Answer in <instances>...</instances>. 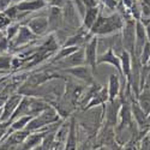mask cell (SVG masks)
Masks as SVG:
<instances>
[{"mask_svg": "<svg viewBox=\"0 0 150 150\" xmlns=\"http://www.w3.org/2000/svg\"><path fill=\"white\" fill-rule=\"evenodd\" d=\"M124 23L125 19L119 12H114L110 16H103L100 13L89 33L93 36H108L120 31L124 27Z\"/></svg>", "mask_w": 150, "mask_h": 150, "instance_id": "obj_1", "label": "cell"}, {"mask_svg": "<svg viewBox=\"0 0 150 150\" xmlns=\"http://www.w3.org/2000/svg\"><path fill=\"white\" fill-rule=\"evenodd\" d=\"M121 35V43L124 51H127L131 55L134 52V42H136V19L129 18L125 19L124 27L120 30Z\"/></svg>", "mask_w": 150, "mask_h": 150, "instance_id": "obj_2", "label": "cell"}, {"mask_svg": "<svg viewBox=\"0 0 150 150\" xmlns=\"http://www.w3.org/2000/svg\"><path fill=\"white\" fill-rule=\"evenodd\" d=\"M121 105H122V101L121 98H119V96L103 105V117H105V121L107 126L115 129L119 120V112H120Z\"/></svg>", "mask_w": 150, "mask_h": 150, "instance_id": "obj_3", "label": "cell"}, {"mask_svg": "<svg viewBox=\"0 0 150 150\" xmlns=\"http://www.w3.org/2000/svg\"><path fill=\"white\" fill-rule=\"evenodd\" d=\"M53 65H54V70H58V71H62V70H66V69H70V67H74V66L85 65L84 48L81 47L78 51L73 52L72 54L67 55L66 58L54 62Z\"/></svg>", "mask_w": 150, "mask_h": 150, "instance_id": "obj_4", "label": "cell"}, {"mask_svg": "<svg viewBox=\"0 0 150 150\" xmlns=\"http://www.w3.org/2000/svg\"><path fill=\"white\" fill-rule=\"evenodd\" d=\"M97 46H98V36H93L91 39L84 45V57H85V65H88L94 74L97 69Z\"/></svg>", "mask_w": 150, "mask_h": 150, "instance_id": "obj_5", "label": "cell"}, {"mask_svg": "<svg viewBox=\"0 0 150 150\" xmlns=\"http://www.w3.org/2000/svg\"><path fill=\"white\" fill-rule=\"evenodd\" d=\"M61 72L67 73L70 76H72L73 78H76L78 81H82L83 83H85L86 85H90L95 82L94 77L95 74L91 71V69L88 65H81V66H74V67H70L66 70H62Z\"/></svg>", "mask_w": 150, "mask_h": 150, "instance_id": "obj_6", "label": "cell"}, {"mask_svg": "<svg viewBox=\"0 0 150 150\" xmlns=\"http://www.w3.org/2000/svg\"><path fill=\"white\" fill-rule=\"evenodd\" d=\"M22 97H23V95L19 94V93L17 91V93H13V94H12V95L6 100V102H5L4 107L1 108L0 122H4V124L7 125V126H10V125H8V121H10V119H11V117L13 115V113H15V110H16L17 106H18L19 102H21Z\"/></svg>", "mask_w": 150, "mask_h": 150, "instance_id": "obj_7", "label": "cell"}, {"mask_svg": "<svg viewBox=\"0 0 150 150\" xmlns=\"http://www.w3.org/2000/svg\"><path fill=\"white\" fill-rule=\"evenodd\" d=\"M36 40H37V36L25 25V24H22L16 37L12 41H10V48L15 49L18 47H23V46L29 45Z\"/></svg>", "mask_w": 150, "mask_h": 150, "instance_id": "obj_8", "label": "cell"}, {"mask_svg": "<svg viewBox=\"0 0 150 150\" xmlns=\"http://www.w3.org/2000/svg\"><path fill=\"white\" fill-rule=\"evenodd\" d=\"M25 25L37 36H43L48 33V19L47 16H37V17H33V18H28L24 23Z\"/></svg>", "mask_w": 150, "mask_h": 150, "instance_id": "obj_9", "label": "cell"}, {"mask_svg": "<svg viewBox=\"0 0 150 150\" xmlns=\"http://www.w3.org/2000/svg\"><path fill=\"white\" fill-rule=\"evenodd\" d=\"M48 31L55 33L60 28H62L64 24V15H62V8L58 6H49L48 10Z\"/></svg>", "mask_w": 150, "mask_h": 150, "instance_id": "obj_10", "label": "cell"}, {"mask_svg": "<svg viewBox=\"0 0 150 150\" xmlns=\"http://www.w3.org/2000/svg\"><path fill=\"white\" fill-rule=\"evenodd\" d=\"M15 5L21 13H24L27 16L33 13V12L41 11L48 6L46 0H22V1L17 3Z\"/></svg>", "mask_w": 150, "mask_h": 150, "instance_id": "obj_11", "label": "cell"}, {"mask_svg": "<svg viewBox=\"0 0 150 150\" xmlns=\"http://www.w3.org/2000/svg\"><path fill=\"white\" fill-rule=\"evenodd\" d=\"M100 64H108V65H112L114 66L118 71V74L121 77V64H120V58L117 53H114L113 48L112 47H108V49L102 53L101 55L97 57V65Z\"/></svg>", "mask_w": 150, "mask_h": 150, "instance_id": "obj_12", "label": "cell"}, {"mask_svg": "<svg viewBox=\"0 0 150 150\" xmlns=\"http://www.w3.org/2000/svg\"><path fill=\"white\" fill-rule=\"evenodd\" d=\"M131 110H132V117L136 122V125L138 126L139 130H144L148 127V114L141 108V106L137 102V100H131L130 102Z\"/></svg>", "mask_w": 150, "mask_h": 150, "instance_id": "obj_13", "label": "cell"}, {"mask_svg": "<svg viewBox=\"0 0 150 150\" xmlns=\"http://www.w3.org/2000/svg\"><path fill=\"white\" fill-rule=\"evenodd\" d=\"M146 42H148V36H146L145 27L139 21H136V42H134V52H133L134 57L137 58L139 57L142 49Z\"/></svg>", "mask_w": 150, "mask_h": 150, "instance_id": "obj_14", "label": "cell"}, {"mask_svg": "<svg viewBox=\"0 0 150 150\" xmlns=\"http://www.w3.org/2000/svg\"><path fill=\"white\" fill-rule=\"evenodd\" d=\"M101 6L97 5V6H93V7H88L86 11L84 12L83 15V19H82V25L81 28L89 31L91 29V27L94 25V23L96 22L98 15L101 13Z\"/></svg>", "mask_w": 150, "mask_h": 150, "instance_id": "obj_15", "label": "cell"}, {"mask_svg": "<svg viewBox=\"0 0 150 150\" xmlns=\"http://www.w3.org/2000/svg\"><path fill=\"white\" fill-rule=\"evenodd\" d=\"M120 64H121V77L124 78V82L126 83L130 81L131 70H132V55L127 51H121L120 55Z\"/></svg>", "mask_w": 150, "mask_h": 150, "instance_id": "obj_16", "label": "cell"}, {"mask_svg": "<svg viewBox=\"0 0 150 150\" xmlns=\"http://www.w3.org/2000/svg\"><path fill=\"white\" fill-rule=\"evenodd\" d=\"M108 90L106 86H101L100 89L93 97L91 100L88 102V105L85 106V108L83 110H86V109H90V108H95V107H100V106H103L105 103L108 102Z\"/></svg>", "mask_w": 150, "mask_h": 150, "instance_id": "obj_17", "label": "cell"}, {"mask_svg": "<svg viewBox=\"0 0 150 150\" xmlns=\"http://www.w3.org/2000/svg\"><path fill=\"white\" fill-rule=\"evenodd\" d=\"M120 89H121V83H120V76L117 73H110L109 78H108V101L110 100H114L119 96L120 94Z\"/></svg>", "mask_w": 150, "mask_h": 150, "instance_id": "obj_18", "label": "cell"}, {"mask_svg": "<svg viewBox=\"0 0 150 150\" xmlns=\"http://www.w3.org/2000/svg\"><path fill=\"white\" fill-rule=\"evenodd\" d=\"M77 142L78 141H77V131H76V120H74V118H72L70 121L69 134H67V139H66L64 150H76Z\"/></svg>", "mask_w": 150, "mask_h": 150, "instance_id": "obj_19", "label": "cell"}, {"mask_svg": "<svg viewBox=\"0 0 150 150\" xmlns=\"http://www.w3.org/2000/svg\"><path fill=\"white\" fill-rule=\"evenodd\" d=\"M137 102L141 106V108L146 114H150V90L149 89H141L138 96H137Z\"/></svg>", "mask_w": 150, "mask_h": 150, "instance_id": "obj_20", "label": "cell"}, {"mask_svg": "<svg viewBox=\"0 0 150 150\" xmlns=\"http://www.w3.org/2000/svg\"><path fill=\"white\" fill-rule=\"evenodd\" d=\"M33 117L31 115H24V117H19L17 119H15L13 121H12L10 125L11 126L7 129V132L11 133L12 131H18V130H24L25 129V126L28 125V122L30 121Z\"/></svg>", "mask_w": 150, "mask_h": 150, "instance_id": "obj_21", "label": "cell"}, {"mask_svg": "<svg viewBox=\"0 0 150 150\" xmlns=\"http://www.w3.org/2000/svg\"><path fill=\"white\" fill-rule=\"evenodd\" d=\"M22 25V23H18V22H11L6 27L5 29V36L8 41H12L16 37V35L18 34L19 31V28Z\"/></svg>", "mask_w": 150, "mask_h": 150, "instance_id": "obj_22", "label": "cell"}, {"mask_svg": "<svg viewBox=\"0 0 150 150\" xmlns=\"http://www.w3.org/2000/svg\"><path fill=\"white\" fill-rule=\"evenodd\" d=\"M138 60L141 62V65H148L150 62V42L149 41L143 47L142 52H141V54L138 57Z\"/></svg>", "mask_w": 150, "mask_h": 150, "instance_id": "obj_23", "label": "cell"}, {"mask_svg": "<svg viewBox=\"0 0 150 150\" xmlns=\"http://www.w3.org/2000/svg\"><path fill=\"white\" fill-rule=\"evenodd\" d=\"M11 61L12 57L10 55H0V72H4L7 70H11Z\"/></svg>", "mask_w": 150, "mask_h": 150, "instance_id": "obj_24", "label": "cell"}, {"mask_svg": "<svg viewBox=\"0 0 150 150\" xmlns=\"http://www.w3.org/2000/svg\"><path fill=\"white\" fill-rule=\"evenodd\" d=\"M67 0H46V3L49 5V6H58V7H61L66 4Z\"/></svg>", "mask_w": 150, "mask_h": 150, "instance_id": "obj_25", "label": "cell"}, {"mask_svg": "<svg viewBox=\"0 0 150 150\" xmlns=\"http://www.w3.org/2000/svg\"><path fill=\"white\" fill-rule=\"evenodd\" d=\"M102 1V4L106 6V7H108L109 10H114L115 7H117V0H101Z\"/></svg>", "mask_w": 150, "mask_h": 150, "instance_id": "obj_26", "label": "cell"}, {"mask_svg": "<svg viewBox=\"0 0 150 150\" xmlns=\"http://www.w3.org/2000/svg\"><path fill=\"white\" fill-rule=\"evenodd\" d=\"M133 4H134V0H122V5L125 6V8H127V11L131 8Z\"/></svg>", "mask_w": 150, "mask_h": 150, "instance_id": "obj_27", "label": "cell"}, {"mask_svg": "<svg viewBox=\"0 0 150 150\" xmlns=\"http://www.w3.org/2000/svg\"><path fill=\"white\" fill-rule=\"evenodd\" d=\"M6 100H7V98H5V97H3V96H0V109L4 107V105H5V102H6Z\"/></svg>", "mask_w": 150, "mask_h": 150, "instance_id": "obj_28", "label": "cell"}, {"mask_svg": "<svg viewBox=\"0 0 150 150\" xmlns=\"http://www.w3.org/2000/svg\"><path fill=\"white\" fill-rule=\"evenodd\" d=\"M76 150H85V148H84V146L82 145V146H78V148H77Z\"/></svg>", "mask_w": 150, "mask_h": 150, "instance_id": "obj_29", "label": "cell"}, {"mask_svg": "<svg viewBox=\"0 0 150 150\" xmlns=\"http://www.w3.org/2000/svg\"><path fill=\"white\" fill-rule=\"evenodd\" d=\"M0 115H1V109H0Z\"/></svg>", "mask_w": 150, "mask_h": 150, "instance_id": "obj_30", "label": "cell"}]
</instances>
